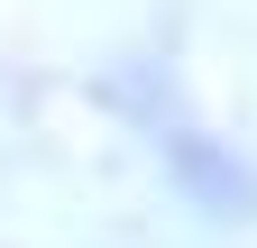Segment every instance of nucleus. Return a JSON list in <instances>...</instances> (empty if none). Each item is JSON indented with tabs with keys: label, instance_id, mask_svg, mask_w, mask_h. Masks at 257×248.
<instances>
[{
	"label": "nucleus",
	"instance_id": "1",
	"mask_svg": "<svg viewBox=\"0 0 257 248\" xmlns=\"http://www.w3.org/2000/svg\"><path fill=\"white\" fill-rule=\"evenodd\" d=\"M156 157H166V175H175L184 193L211 211V221H248V211H257V175H248L239 157H220L202 129H184V119H156Z\"/></svg>",
	"mask_w": 257,
	"mask_h": 248
}]
</instances>
